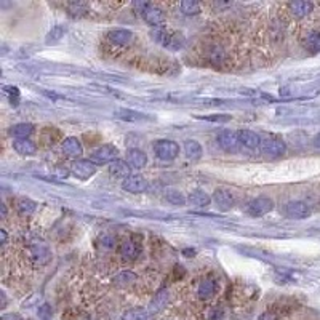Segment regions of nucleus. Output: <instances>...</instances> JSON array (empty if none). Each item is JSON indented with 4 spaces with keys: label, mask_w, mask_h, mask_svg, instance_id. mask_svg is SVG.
<instances>
[{
    "label": "nucleus",
    "mask_w": 320,
    "mask_h": 320,
    "mask_svg": "<svg viewBox=\"0 0 320 320\" xmlns=\"http://www.w3.org/2000/svg\"><path fill=\"white\" fill-rule=\"evenodd\" d=\"M13 149L19 155H34L37 152V146L27 138V139H15L13 141Z\"/></svg>",
    "instance_id": "nucleus-20"
},
{
    "label": "nucleus",
    "mask_w": 320,
    "mask_h": 320,
    "mask_svg": "<svg viewBox=\"0 0 320 320\" xmlns=\"http://www.w3.org/2000/svg\"><path fill=\"white\" fill-rule=\"evenodd\" d=\"M63 154L66 155V157H69V159H76L79 160V157L82 154H84V147H82V142L77 139V138H74V136H71V138H66L63 141Z\"/></svg>",
    "instance_id": "nucleus-13"
},
{
    "label": "nucleus",
    "mask_w": 320,
    "mask_h": 320,
    "mask_svg": "<svg viewBox=\"0 0 320 320\" xmlns=\"http://www.w3.org/2000/svg\"><path fill=\"white\" fill-rule=\"evenodd\" d=\"M149 312L146 309H132V311H127L124 316H122V320H147L149 319Z\"/></svg>",
    "instance_id": "nucleus-31"
},
{
    "label": "nucleus",
    "mask_w": 320,
    "mask_h": 320,
    "mask_svg": "<svg viewBox=\"0 0 320 320\" xmlns=\"http://www.w3.org/2000/svg\"><path fill=\"white\" fill-rule=\"evenodd\" d=\"M165 200L168 203H172V205H176V207H181L186 203V199L183 197L180 192H176V190H170V192L165 195Z\"/></svg>",
    "instance_id": "nucleus-33"
},
{
    "label": "nucleus",
    "mask_w": 320,
    "mask_h": 320,
    "mask_svg": "<svg viewBox=\"0 0 320 320\" xmlns=\"http://www.w3.org/2000/svg\"><path fill=\"white\" fill-rule=\"evenodd\" d=\"M260 151L264 157H268V159H278L285 154V151H287V146H285V141L280 136L266 135L264 138H261Z\"/></svg>",
    "instance_id": "nucleus-1"
},
{
    "label": "nucleus",
    "mask_w": 320,
    "mask_h": 320,
    "mask_svg": "<svg viewBox=\"0 0 320 320\" xmlns=\"http://www.w3.org/2000/svg\"><path fill=\"white\" fill-rule=\"evenodd\" d=\"M5 304H6V299H5V295L2 293V308H5Z\"/></svg>",
    "instance_id": "nucleus-44"
},
{
    "label": "nucleus",
    "mask_w": 320,
    "mask_h": 320,
    "mask_svg": "<svg viewBox=\"0 0 320 320\" xmlns=\"http://www.w3.org/2000/svg\"><path fill=\"white\" fill-rule=\"evenodd\" d=\"M136 278H138V275H136L135 272L124 271V272H120V274H117L114 277V283L117 285V287H128V285H132V283L136 282Z\"/></svg>",
    "instance_id": "nucleus-27"
},
{
    "label": "nucleus",
    "mask_w": 320,
    "mask_h": 320,
    "mask_svg": "<svg viewBox=\"0 0 320 320\" xmlns=\"http://www.w3.org/2000/svg\"><path fill=\"white\" fill-rule=\"evenodd\" d=\"M107 39L109 42L114 44V45H128L133 40V32L132 31H127V29H112L107 32Z\"/></svg>",
    "instance_id": "nucleus-14"
},
{
    "label": "nucleus",
    "mask_w": 320,
    "mask_h": 320,
    "mask_svg": "<svg viewBox=\"0 0 320 320\" xmlns=\"http://www.w3.org/2000/svg\"><path fill=\"white\" fill-rule=\"evenodd\" d=\"M32 256L39 261V264H45L50 260V251L44 243H39V245L36 243L32 247Z\"/></svg>",
    "instance_id": "nucleus-28"
},
{
    "label": "nucleus",
    "mask_w": 320,
    "mask_h": 320,
    "mask_svg": "<svg viewBox=\"0 0 320 320\" xmlns=\"http://www.w3.org/2000/svg\"><path fill=\"white\" fill-rule=\"evenodd\" d=\"M288 8L291 11V15L295 18H304L308 16L309 13H312V8H314V5L311 2H303V0H298V2H291L288 5Z\"/></svg>",
    "instance_id": "nucleus-19"
},
{
    "label": "nucleus",
    "mask_w": 320,
    "mask_h": 320,
    "mask_svg": "<svg viewBox=\"0 0 320 320\" xmlns=\"http://www.w3.org/2000/svg\"><path fill=\"white\" fill-rule=\"evenodd\" d=\"M127 162L132 168H142L147 163V155L141 149H130L127 154Z\"/></svg>",
    "instance_id": "nucleus-17"
},
{
    "label": "nucleus",
    "mask_w": 320,
    "mask_h": 320,
    "mask_svg": "<svg viewBox=\"0 0 320 320\" xmlns=\"http://www.w3.org/2000/svg\"><path fill=\"white\" fill-rule=\"evenodd\" d=\"M66 31H67V29H66L64 26H54L53 29L48 32V36H46V44L51 45V44L59 42V40L64 37Z\"/></svg>",
    "instance_id": "nucleus-32"
},
{
    "label": "nucleus",
    "mask_w": 320,
    "mask_h": 320,
    "mask_svg": "<svg viewBox=\"0 0 320 320\" xmlns=\"http://www.w3.org/2000/svg\"><path fill=\"white\" fill-rule=\"evenodd\" d=\"M224 317V311L221 308H213L210 312V320H221Z\"/></svg>",
    "instance_id": "nucleus-37"
},
{
    "label": "nucleus",
    "mask_w": 320,
    "mask_h": 320,
    "mask_svg": "<svg viewBox=\"0 0 320 320\" xmlns=\"http://www.w3.org/2000/svg\"><path fill=\"white\" fill-rule=\"evenodd\" d=\"M101 242H103V245H104L106 248H112L114 243H115L114 237H111V235H103V239H101Z\"/></svg>",
    "instance_id": "nucleus-38"
},
{
    "label": "nucleus",
    "mask_w": 320,
    "mask_h": 320,
    "mask_svg": "<svg viewBox=\"0 0 320 320\" xmlns=\"http://www.w3.org/2000/svg\"><path fill=\"white\" fill-rule=\"evenodd\" d=\"M237 133H239V141H240V147L242 149H247V151H256V149H260L261 138L255 132L240 130Z\"/></svg>",
    "instance_id": "nucleus-12"
},
{
    "label": "nucleus",
    "mask_w": 320,
    "mask_h": 320,
    "mask_svg": "<svg viewBox=\"0 0 320 320\" xmlns=\"http://www.w3.org/2000/svg\"><path fill=\"white\" fill-rule=\"evenodd\" d=\"M6 239H8V235H6V230L0 229V243L5 245V243H6Z\"/></svg>",
    "instance_id": "nucleus-40"
},
{
    "label": "nucleus",
    "mask_w": 320,
    "mask_h": 320,
    "mask_svg": "<svg viewBox=\"0 0 320 320\" xmlns=\"http://www.w3.org/2000/svg\"><path fill=\"white\" fill-rule=\"evenodd\" d=\"M133 8L147 24H151L154 27H160V24L165 21V15H163V11L149 2H135Z\"/></svg>",
    "instance_id": "nucleus-2"
},
{
    "label": "nucleus",
    "mask_w": 320,
    "mask_h": 320,
    "mask_svg": "<svg viewBox=\"0 0 320 320\" xmlns=\"http://www.w3.org/2000/svg\"><path fill=\"white\" fill-rule=\"evenodd\" d=\"M180 8L187 16L199 15V13H200V5L197 3L195 0H183L181 5H180Z\"/></svg>",
    "instance_id": "nucleus-29"
},
{
    "label": "nucleus",
    "mask_w": 320,
    "mask_h": 320,
    "mask_svg": "<svg viewBox=\"0 0 320 320\" xmlns=\"http://www.w3.org/2000/svg\"><path fill=\"white\" fill-rule=\"evenodd\" d=\"M218 144L223 149V151H226L229 154H234V152H239L240 149V141H239V133L235 132H230V130H224L218 135Z\"/></svg>",
    "instance_id": "nucleus-7"
},
{
    "label": "nucleus",
    "mask_w": 320,
    "mask_h": 320,
    "mask_svg": "<svg viewBox=\"0 0 320 320\" xmlns=\"http://www.w3.org/2000/svg\"><path fill=\"white\" fill-rule=\"evenodd\" d=\"M0 212H2V220L6 218V205L5 203H0Z\"/></svg>",
    "instance_id": "nucleus-42"
},
{
    "label": "nucleus",
    "mask_w": 320,
    "mask_h": 320,
    "mask_svg": "<svg viewBox=\"0 0 320 320\" xmlns=\"http://www.w3.org/2000/svg\"><path fill=\"white\" fill-rule=\"evenodd\" d=\"M272 208H274V202L269 197H258V199H253L247 205V213L255 218H260L268 215Z\"/></svg>",
    "instance_id": "nucleus-8"
},
{
    "label": "nucleus",
    "mask_w": 320,
    "mask_h": 320,
    "mask_svg": "<svg viewBox=\"0 0 320 320\" xmlns=\"http://www.w3.org/2000/svg\"><path fill=\"white\" fill-rule=\"evenodd\" d=\"M197 119H202V120H208V122H218V124H224V122H229L230 115L228 114H215V115H200V117Z\"/></svg>",
    "instance_id": "nucleus-34"
},
{
    "label": "nucleus",
    "mask_w": 320,
    "mask_h": 320,
    "mask_svg": "<svg viewBox=\"0 0 320 320\" xmlns=\"http://www.w3.org/2000/svg\"><path fill=\"white\" fill-rule=\"evenodd\" d=\"M184 154H186L187 159H192V160L200 159L202 154H203V149L200 146V142L195 141V139L184 141Z\"/></svg>",
    "instance_id": "nucleus-24"
},
{
    "label": "nucleus",
    "mask_w": 320,
    "mask_h": 320,
    "mask_svg": "<svg viewBox=\"0 0 320 320\" xmlns=\"http://www.w3.org/2000/svg\"><path fill=\"white\" fill-rule=\"evenodd\" d=\"M71 173L79 180H88L96 173V165H94L90 159L74 160L71 165Z\"/></svg>",
    "instance_id": "nucleus-6"
},
{
    "label": "nucleus",
    "mask_w": 320,
    "mask_h": 320,
    "mask_svg": "<svg viewBox=\"0 0 320 320\" xmlns=\"http://www.w3.org/2000/svg\"><path fill=\"white\" fill-rule=\"evenodd\" d=\"M210 61H212L213 64H221L224 61V51L221 48H213L210 51Z\"/></svg>",
    "instance_id": "nucleus-35"
},
{
    "label": "nucleus",
    "mask_w": 320,
    "mask_h": 320,
    "mask_svg": "<svg viewBox=\"0 0 320 320\" xmlns=\"http://www.w3.org/2000/svg\"><path fill=\"white\" fill-rule=\"evenodd\" d=\"M285 215L290 220H306V218L311 216V208L308 203L301 200H293L285 205Z\"/></svg>",
    "instance_id": "nucleus-9"
},
{
    "label": "nucleus",
    "mask_w": 320,
    "mask_h": 320,
    "mask_svg": "<svg viewBox=\"0 0 320 320\" xmlns=\"http://www.w3.org/2000/svg\"><path fill=\"white\" fill-rule=\"evenodd\" d=\"M119 253H120V256L124 258L125 261H133L135 258L138 256L139 248H138V245H136L133 240H125L124 243L120 245Z\"/></svg>",
    "instance_id": "nucleus-22"
},
{
    "label": "nucleus",
    "mask_w": 320,
    "mask_h": 320,
    "mask_svg": "<svg viewBox=\"0 0 320 320\" xmlns=\"http://www.w3.org/2000/svg\"><path fill=\"white\" fill-rule=\"evenodd\" d=\"M183 253H184V255H194L195 251H194V250H184V251H183Z\"/></svg>",
    "instance_id": "nucleus-43"
},
{
    "label": "nucleus",
    "mask_w": 320,
    "mask_h": 320,
    "mask_svg": "<svg viewBox=\"0 0 320 320\" xmlns=\"http://www.w3.org/2000/svg\"><path fill=\"white\" fill-rule=\"evenodd\" d=\"M115 157H117V147L112 144H103V146H99L96 151H93L90 160L94 165H106V163L111 165L112 162L117 160Z\"/></svg>",
    "instance_id": "nucleus-5"
},
{
    "label": "nucleus",
    "mask_w": 320,
    "mask_h": 320,
    "mask_svg": "<svg viewBox=\"0 0 320 320\" xmlns=\"http://www.w3.org/2000/svg\"><path fill=\"white\" fill-rule=\"evenodd\" d=\"M216 290H218L216 282L212 280V278H205L203 282H200L199 288H197V295H199L200 299H210L215 296Z\"/></svg>",
    "instance_id": "nucleus-21"
},
{
    "label": "nucleus",
    "mask_w": 320,
    "mask_h": 320,
    "mask_svg": "<svg viewBox=\"0 0 320 320\" xmlns=\"http://www.w3.org/2000/svg\"><path fill=\"white\" fill-rule=\"evenodd\" d=\"M168 303V291L167 290H160L157 295L154 296V299L151 301V304H149V309L147 312L149 314H157V312L163 311L165 309V306Z\"/></svg>",
    "instance_id": "nucleus-18"
},
{
    "label": "nucleus",
    "mask_w": 320,
    "mask_h": 320,
    "mask_svg": "<svg viewBox=\"0 0 320 320\" xmlns=\"http://www.w3.org/2000/svg\"><path fill=\"white\" fill-rule=\"evenodd\" d=\"M34 132V127L31 124H18L15 127H11L10 133L15 136L16 139H27Z\"/></svg>",
    "instance_id": "nucleus-26"
},
{
    "label": "nucleus",
    "mask_w": 320,
    "mask_h": 320,
    "mask_svg": "<svg viewBox=\"0 0 320 320\" xmlns=\"http://www.w3.org/2000/svg\"><path fill=\"white\" fill-rule=\"evenodd\" d=\"M114 114H115V117H119L122 120H127V122H142V120L151 119V117H147L146 114L132 111V109H119V111H115Z\"/></svg>",
    "instance_id": "nucleus-23"
},
{
    "label": "nucleus",
    "mask_w": 320,
    "mask_h": 320,
    "mask_svg": "<svg viewBox=\"0 0 320 320\" xmlns=\"http://www.w3.org/2000/svg\"><path fill=\"white\" fill-rule=\"evenodd\" d=\"M314 147H316V149H320V132L316 135V138H314Z\"/></svg>",
    "instance_id": "nucleus-41"
},
{
    "label": "nucleus",
    "mask_w": 320,
    "mask_h": 320,
    "mask_svg": "<svg viewBox=\"0 0 320 320\" xmlns=\"http://www.w3.org/2000/svg\"><path fill=\"white\" fill-rule=\"evenodd\" d=\"M304 46L312 53L320 51V31H311L304 39Z\"/></svg>",
    "instance_id": "nucleus-25"
},
{
    "label": "nucleus",
    "mask_w": 320,
    "mask_h": 320,
    "mask_svg": "<svg viewBox=\"0 0 320 320\" xmlns=\"http://www.w3.org/2000/svg\"><path fill=\"white\" fill-rule=\"evenodd\" d=\"M187 200L192 207L207 208L210 203H212V197H210L207 192H203V190H192V192L189 194Z\"/></svg>",
    "instance_id": "nucleus-16"
},
{
    "label": "nucleus",
    "mask_w": 320,
    "mask_h": 320,
    "mask_svg": "<svg viewBox=\"0 0 320 320\" xmlns=\"http://www.w3.org/2000/svg\"><path fill=\"white\" fill-rule=\"evenodd\" d=\"M213 200L221 212H229L235 205V197L228 189H216L213 194Z\"/></svg>",
    "instance_id": "nucleus-10"
},
{
    "label": "nucleus",
    "mask_w": 320,
    "mask_h": 320,
    "mask_svg": "<svg viewBox=\"0 0 320 320\" xmlns=\"http://www.w3.org/2000/svg\"><path fill=\"white\" fill-rule=\"evenodd\" d=\"M16 207H18V212L21 215H32L34 212H36L37 203L31 199H19Z\"/></svg>",
    "instance_id": "nucleus-30"
},
{
    "label": "nucleus",
    "mask_w": 320,
    "mask_h": 320,
    "mask_svg": "<svg viewBox=\"0 0 320 320\" xmlns=\"http://www.w3.org/2000/svg\"><path fill=\"white\" fill-rule=\"evenodd\" d=\"M154 152L155 155L160 159V160H175L178 157L180 154V146L176 144L175 141H170V139H160L154 144Z\"/></svg>",
    "instance_id": "nucleus-4"
},
{
    "label": "nucleus",
    "mask_w": 320,
    "mask_h": 320,
    "mask_svg": "<svg viewBox=\"0 0 320 320\" xmlns=\"http://www.w3.org/2000/svg\"><path fill=\"white\" fill-rule=\"evenodd\" d=\"M39 317H40V320H50L51 319V308L48 304H44L42 308L39 309Z\"/></svg>",
    "instance_id": "nucleus-36"
},
{
    "label": "nucleus",
    "mask_w": 320,
    "mask_h": 320,
    "mask_svg": "<svg viewBox=\"0 0 320 320\" xmlns=\"http://www.w3.org/2000/svg\"><path fill=\"white\" fill-rule=\"evenodd\" d=\"M152 37L157 44H160L162 46L170 50H178L180 46H183L184 44V39H183L181 34L178 32H172L165 29V27H155L152 32Z\"/></svg>",
    "instance_id": "nucleus-3"
},
{
    "label": "nucleus",
    "mask_w": 320,
    "mask_h": 320,
    "mask_svg": "<svg viewBox=\"0 0 320 320\" xmlns=\"http://www.w3.org/2000/svg\"><path fill=\"white\" fill-rule=\"evenodd\" d=\"M2 320H23V319L16 314H5V316H2Z\"/></svg>",
    "instance_id": "nucleus-39"
},
{
    "label": "nucleus",
    "mask_w": 320,
    "mask_h": 320,
    "mask_svg": "<svg viewBox=\"0 0 320 320\" xmlns=\"http://www.w3.org/2000/svg\"><path fill=\"white\" fill-rule=\"evenodd\" d=\"M130 165H128V162L125 160H115L111 163V167H109V173H111L112 178H117V180H127L130 178Z\"/></svg>",
    "instance_id": "nucleus-15"
},
{
    "label": "nucleus",
    "mask_w": 320,
    "mask_h": 320,
    "mask_svg": "<svg viewBox=\"0 0 320 320\" xmlns=\"http://www.w3.org/2000/svg\"><path fill=\"white\" fill-rule=\"evenodd\" d=\"M122 187H124L127 192L132 194H141L146 192L149 187V183L146 178H142L139 175H132L130 178H127L124 183H122Z\"/></svg>",
    "instance_id": "nucleus-11"
}]
</instances>
